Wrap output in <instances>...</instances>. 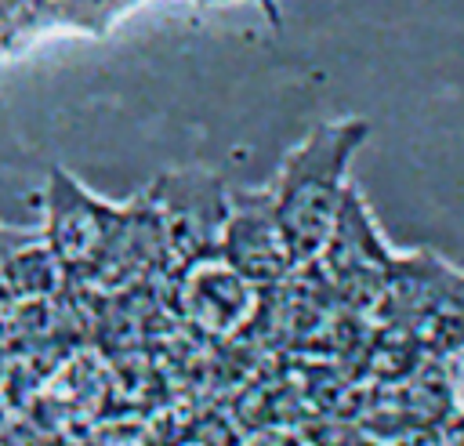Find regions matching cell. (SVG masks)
Returning <instances> with one entry per match:
<instances>
[{
	"label": "cell",
	"mask_w": 464,
	"mask_h": 446,
	"mask_svg": "<svg viewBox=\"0 0 464 446\" xmlns=\"http://www.w3.org/2000/svg\"><path fill=\"white\" fill-rule=\"evenodd\" d=\"M319 257L326 265L330 286L348 305H355V308L381 305L395 257L381 247V239H377V232L370 225V214H366V207H362L355 189H348L344 207L337 214V225H334V232H330V239H326Z\"/></svg>",
	"instance_id": "cell-3"
},
{
	"label": "cell",
	"mask_w": 464,
	"mask_h": 446,
	"mask_svg": "<svg viewBox=\"0 0 464 446\" xmlns=\"http://www.w3.org/2000/svg\"><path fill=\"white\" fill-rule=\"evenodd\" d=\"M185 308L188 315L221 334V330H232L246 312H250V294H254V283L246 276H239L221 254H210L196 265H185Z\"/></svg>",
	"instance_id": "cell-6"
},
{
	"label": "cell",
	"mask_w": 464,
	"mask_h": 446,
	"mask_svg": "<svg viewBox=\"0 0 464 446\" xmlns=\"http://www.w3.org/2000/svg\"><path fill=\"white\" fill-rule=\"evenodd\" d=\"M362 120L323 123L283 160L272 185V203L297 265H312L323 254L348 196V160L362 145Z\"/></svg>",
	"instance_id": "cell-1"
},
{
	"label": "cell",
	"mask_w": 464,
	"mask_h": 446,
	"mask_svg": "<svg viewBox=\"0 0 464 446\" xmlns=\"http://www.w3.org/2000/svg\"><path fill=\"white\" fill-rule=\"evenodd\" d=\"M123 221V207H109L83 192L69 174L51 170L47 181V243L65 268L98 272Z\"/></svg>",
	"instance_id": "cell-4"
},
{
	"label": "cell",
	"mask_w": 464,
	"mask_h": 446,
	"mask_svg": "<svg viewBox=\"0 0 464 446\" xmlns=\"http://www.w3.org/2000/svg\"><path fill=\"white\" fill-rule=\"evenodd\" d=\"M218 254L239 276H246L254 286L286 279V272L297 261H294L283 225L276 218L272 189L268 192H232V207H228V221H225Z\"/></svg>",
	"instance_id": "cell-5"
},
{
	"label": "cell",
	"mask_w": 464,
	"mask_h": 446,
	"mask_svg": "<svg viewBox=\"0 0 464 446\" xmlns=\"http://www.w3.org/2000/svg\"><path fill=\"white\" fill-rule=\"evenodd\" d=\"M149 196L163 221L167 257H174L185 268L221 250L232 196L225 192L218 174L210 170L163 174Z\"/></svg>",
	"instance_id": "cell-2"
}]
</instances>
